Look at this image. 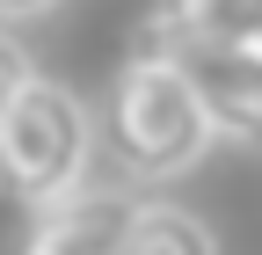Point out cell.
Wrapping results in <instances>:
<instances>
[{
  "mask_svg": "<svg viewBox=\"0 0 262 255\" xmlns=\"http://www.w3.org/2000/svg\"><path fill=\"white\" fill-rule=\"evenodd\" d=\"M95 161V117L73 88H58L44 73H29L15 95V110L0 117V189L22 197L29 211H44L58 197H73L80 175Z\"/></svg>",
  "mask_w": 262,
  "mask_h": 255,
  "instance_id": "7a4b0ae2",
  "label": "cell"
},
{
  "mask_svg": "<svg viewBox=\"0 0 262 255\" xmlns=\"http://www.w3.org/2000/svg\"><path fill=\"white\" fill-rule=\"evenodd\" d=\"M124 255H219V241H211L204 219L182 211V204H139Z\"/></svg>",
  "mask_w": 262,
  "mask_h": 255,
  "instance_id": "8992f818",
  "label": "cell"
},
{
  "mask_svg": "<svg viewBox=\"0 0 262 255\" xmlns=\"http://www.w3.org/2000/svg\"><path fill=\"white\" fill-rule=\"evenodd\" d=\"M58 0H0V22H29V15H51Z\"/></svg>",
  "mask_w": 262,
  "mask_h": 255,
  "instance_id": "ba28073f",
  "label": "cell"
},
{
  "mask_svg": "<svg viewBox=\"0 0 262 255\" xmlns=\"http://www.w3.org/2000/svg\"><path fill=\"white\" fill-rule=\"evenodd\" d=\"M153 44L182 66L196 110L211 124V139L262 153V51L255 44H168V37H153Z\"/></svg>",
  "mask_w": 262,
  "mask_h": 255,
  "instance_id": "3957f363",
  "label": "cell"
},
{
  "mask_svg": "<svg viewBox=\"0 0 262 255\" xmlns=\"http://www.w3.org/2000/svg\"><path fill=\"white\" fill-rule=\"evenodd\" d=\"M102 146H110V161L131 182H175V175H189L204 161V146H211V124L196 110L182 66L153 37H139V51L124 58V73L110 88Z\"/></svg>",
  "mask_w": 262,
  "mask_h": 255,
  "instance_id": "6da1fadb",
  "label": "cell"
},
{
  "mask_svg": "<svg viewBox=\"0 0 262 255\" xmlns=\"http://www.w3.org/2000/svg\"><path fill=\"white\" fill-rule=\"evenodd\" d=\"M139 197L131 189H73L44 211H29L15 255H124Z\"/></svg>",
  "mask_w": 262,
  "mask_h": 255,
  "instance_id": "277c9868",
  "label": "cell"
},
{
  "mask_svg": "<svg viewBox=\"0 0 262 255\" xmlns=\"http://www.w3.org/2000/svg\"><path fill=\"white\" fill-rule=\"evenodd\" d=\"M255 51H262V29H255Z\"/></svg>",
  "mask_w": 262,
  "mask_h": 255,
  "instance_id": "9c48e42d",
  "label": "cell"
},
{
  "mask_svg": "<svg viewBox=\"0 0 262 255\" xmlns=\"http://www.w3.org/2000/svg\"><path fill=\"white\" fill-rule=\"evenodd\" d=\"M146 29L168 44H255L262 0H160Z\"/></svg>",
  "mask_w": 262,
  "mask_h": 255,
  "instance_id": "5b68a950",
  "label": "cell"
},
{
  "mask_svg": "<svg viewBox=\"0 0 262 255\" xmlns=\"http://www.w3.org/2000/svg\"><path fill=\"white\" fill-rule=\"evenodd\" d=\"M29 73H37V66H29V58H22V44L8 37V29H0V117L15 110V95L29 88Z\"/></svg>",
  "mask_w": 262,
  "mask_h": 255,
  "instance_id": "52a82bcc",
  "label": "cell"
}]
</instances>
